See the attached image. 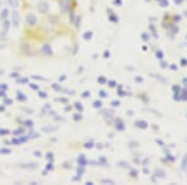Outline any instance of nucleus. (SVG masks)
Segmentation results:
<instances>
[{
    "mask_svg": "<svg viewBox=\"0 0 187 185\" xmlns=\"http://www.w3.org/2000/svg\"><path fill=\"white\" fill-rule=\"evenodd\" d=\"M19 58L53 60L76 53L80 40L79 0H15Z\"/></svg>",
    "mask_w": 187,
    "mask_h": 185,
    "instance_id": "1",
    "label": "nucleus"
}]
</instances>
